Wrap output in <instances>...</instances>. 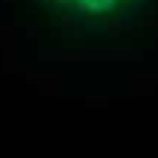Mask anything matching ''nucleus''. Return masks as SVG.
I'll return each mask as SVG.
<instances>
[{
	"instance_id": "nucleus-1",
	"label": "nucleus",
	"mask_w": 158,
	"mask_h": 158,
	"mask_svg": "<svg viewBox=\"0 0 158 158\" xmlns=\"http://www.w3.org/2000/svg\"><path fill=\"white\" fill-rule=\"evenodd\" d=\"M44 6L70 15L76 21H88V23H108V21H120L129 12H138L149 3V0H41Z\"/></svg>"
}]
</instances>
